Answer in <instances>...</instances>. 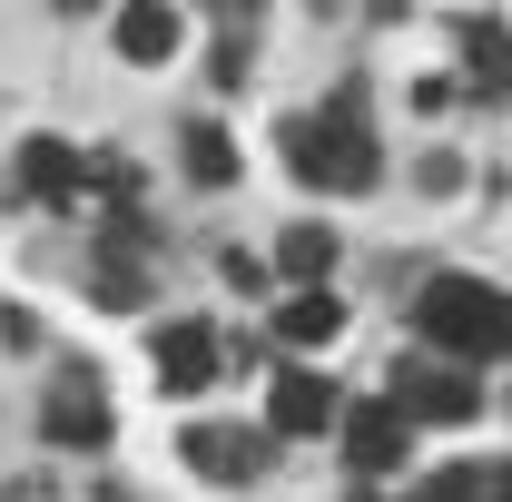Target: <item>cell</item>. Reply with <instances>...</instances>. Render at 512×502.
Here are the masks:
<instances>
[{
	"label": "cell",
	"mask_w": 512,
	"mask_h": 502,
	"mask_svg": "<svg viewBox=\"0 0 512 502\" xmlns=\"http://www.w3.org/2000/svg\"><path fill=\"white\" fill-rule=\"evenodd\" d=\"M414 335L434 355H463V365H493L512 355V296L503 286H473V276H434L414 296Z\"/></svg>",
	"instance_id": "cell-1"
},
{
	"label": "cell",
	"mask_w": 512,
	"mask_h": 502,
	"mask_svg": "<svg viewBox=\"0 0 512 502\" xmlns=\"http://www.w3.org/2000/svg\"><path fill=\"white\" fill-rule=\"evenodd\" d=\"M286 168L306 178V188H375V128H365V109L355 99H335V109H316V119H286Z\"/></svg>",
	"instance_id": "cell-2"
},
{
	"label": "cell",
	"mask_w": 512,
	"mask_h": 502,
	"mask_svg": "<svg viewBox=\"0 0 512 502\" xmlns=\"http://www.w3.org/2000/svg\"><path fill=\"white\" fill-rule=\"evenodd\" d=\"M394 404H404L414 424H473L483 384H473V365H463V355H453V365H434V355H404V365H394Z\"/></svg>",
	"instance_id": "cell-3"
},
{
	"label": "cell",
	"mask_w": 512,
	"mask_h": 502,
	"mask_svg": "<svg viewBox=\"0 0 512 502\" xmlns=\"http://www.w3.org/2000/svg\"><path fill=\"white\" fill-rule=\"evenodd\" d=\"M404 434H414V414L384 394V404H365V414H345V463H355L365 483H384V473L404 463Z\"/></svg>",
	"instance_id": "cell-4"
},
{
	"label": "cell",
	"mask_w": 512,
	"mask_h": 502,
	"mask_svg": "<svg viewBox=\"0 0 512 502\" xmlns=\"http://www.w3.org/2000/svg\"><path fill=\"white\" fill-rule=\"evenodd\" d=\"M40 434H50V443H109V394H99V375H60V384H50Z\"/></svg>",
	"instance_id": "cell-5"
},
{
	"label": "cell",
	"mask_w": 512,
	"mask_h": 502,
	"mask_svg": "<svg viewBox=\"0 0 512 502\" xmlns=\"http://www.w3.org/2000/svg\"><path fill=\"white\" fill-rule=\"evenodd\" d=\"M217 365H227V355H217L207 325H168V335H158V394H207Z\"/></svg>",
	"instance_id": "cell-6"
},
{
	"label": "cell",
	"mask_w": 512,
	"mask_h": 502,
	"mask_svg": "<svg viewBox=\"0 0 512 502\" xmlns=\"http://www.w3.org/2000/svg\"><path fill=\"white\" fill-rule=\"evenodd\" d=\"M188 463L207 483H256L266 473V434H227V424H188Z\"/></svg>",
	"instance_id": "cell-7"
},
{
	"label": "cell",
	"mask_w": 512,
	"mask_h": 502,
	"mask_svg": "<svg viewBox=\"0 0 512 502\" xmlns=\"http://www.w3.org/2000/svg\"><path fill=\"white\" fill-rule=\"evenodd\" d=\"M266 424H276V434H325V424H345V414H335V384L306 375V365H296V375H276V394H266Z\"/></svg>",
	"instance_id": "cell-8"
},
{
	"label": "cell",
	"mask_w": 512,
	"mask_h": 502,
	"mask_svg": "<svg viewBox=\"0 0 512 502\" xmlns=\"http://www.w3.org/2000/svg\"><path fill=\"white\" fill-rule=\"evenodd\" d=\"M20 188L40 197V207H69L79 197V148L69 138H20Z\"/></svg>",
	"instance_id": "cell-9"
},
{
	"label": "cell",
	"mask_w": 512,
	"mask_h": 502,
	"mask_svg": "<svg viewBox=\"0 0 512 502\" xmlns=\"http://www.w3.org/2000/svg\"><path fill=\"white\" fill-rule=\"evenodd\" d=\"M119 60H138V69L178 60V10L168 0H128L119 10Z\"/></svg>",
	"instance_id": "cell-10"
},
{
	"label": "cell",
	"mask_w": 512,
	"mask_h": 502,
	"mask_svg": "<svg viewBox=\"0 0 512 502\" xmlns=\"http://www.w3.org/2000/svg\"><path fill=\"white\" fill-rule=\"evenodd\" d=\"M463 79H473L483 99L512 89V30H503V20H473V30H463Z\"/></svg>",
	"instance_id": "cell-11"
},
{
	"label": "cell",
	"mask_w": 512,
	"mask_h": 502,
	"mask_svg": "<svg viewBox=\"0 0 512 502\" xmlns=\"http://www.w3.org/2000/svg\"><path fill=\"white\" fill-rule=\"evenodd\" d=\"M335 325H345V306H335L325 286H306L296 306L276 315V345H296V355H316V345H335Z\"/></svg>",
	"instance_id": "cell-12"
},
{
	"label": "cell",
	"mask_w": 512,
	"mask_h": 502,
	"mask_svg": "<svg viewBox=\"0 0 512 502\" xmlns=\"http://www.w3.org/2000/svg\"><path fill=\"white\" fill-rule=\"evenodd\" d=\"M178 148H188V178H197V188H237V138H227V128L197 119Z\"/></svg>",
	"instance_id": "cell-13"
},
{
	"label": "cell",
	"mask_w": 512,
	"mask_h": 502,
	"mask_svg": "<svg viewBox=\"0 0 512 502\" xmlns=\"http://www.w3.org/2000/svg\"><path fill=\"white\" fill-rule=\"evenodd\" d=\"M276 266H286V276H306V286H316L325 266H335V237H325V227H286V247H276Z\"/></svg>",
	"instance_id": "cell-14"
},
{
	"label": "cell",
	"mask_w": 512,
	"mask_h": 502,
	"mask_svg": "<svg viewBox=\"0 0 512 502\" xmlns=\"http://www.w3.org/2000/svg\"><path fill=\"white\" fill-rule=\"evenodd\" d=\"M483 493H493V473H483V463H444V473L424 483V502H483Z\"/></svg>",
	"instance_id": "cell-15"
},
{
	"label": "cell",
	"mask_w": 512,
	"mask_h": 502,
	"mask_svg": "<svg viewBox=\"0 0 512 502\" xmlns=\"http://www.w3.org/2000/svg\"><path fill=\"white\" fill-rule=\"evenodd\" d=\"M483 502H512V463H503V473H493V493H483Z\"/></svg>",
	"instance_id": "cell-16"
},
{
	"label": "cell",
	"mask_w": 512,
	"mask_h": 502,
	"mask_svg": "<svg viewBox=\"0 0 512 502\" xmlns=\"http://www.w3.org/2000/svg\"><path fill=\"white\" fill-rule=\"evenodd\" d=\"M375 502H384V493H375Z\"/></svg>",
	"instance_id": "cell-17"
}]
</instances>
